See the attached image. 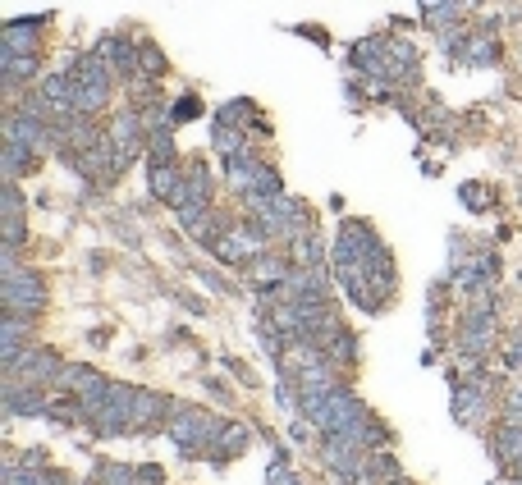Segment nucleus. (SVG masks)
<instances>
[{
    "label": "nucleus",
    "mask_w": 522,
    "mask_h": 485,
    "mask_svg": "<svg viewBox=\"0 0 522 485\" xmlns=\"http://www.w3.org/2000/svg\"><path fill=\"white\" fill-rule=\"evenodd\" d=\"M5 302H10V312H33L37 302H42V284H37V275H23L19 266L5 275Z\"/></svg>",
    "instance_id": "1"
},
{
    "label": "nucleus",
    "mask_w": 522,
    "mask_h": 485,
    "mask_svg": "<svg viewBox=\"0 0 522 485\" xmlns=\"http://www.w3.org/2000/svg\"><path fill=\"white\" fill-rule=\"evenodd\" d=\"M37 51V23H10L5 28V55H33Z\"/></svg>",
    "instance_id": "2"
},
{
    "label": "nucleus",
    "mask_w": 522,
    "mask_h": 485,
    "mask_svg": "<svg viewBox=\"0 0 522 485\" xmlns=\"http://www.w3.org/2000/svg\"><path fill=\"white\" fill-rule=\"evenodd\" d=\"M110 138H115V147H120V151L138 147V138H142L138 115H120V119H115V124H110Z\"/></svg>",
    "instance_id": "3"
},
{
    "label": "nucleus",
    "mask_w": 522,
    "mask_h": 485,
    "mask_svg": "<svg viewBox=\"0 0 522 485\" xmlns=\"http://www.w3.org/2000/svg\"><path fill=\"white\" fill-rule=\"evenodd\" d=\"M422 5H426V14H431L435 23H449V19H454V14H458V5H454V0H422Z\"/></svg>",
    "instance_id": "4"
},
{
    "label": "nucleus",
    "mask_w": 522,
    "mask_h": 485,
    "mask_svg": "<svg viewBox=\"0 0 522 485\" xmlns=\"http://www.w3.org/2000/svg\"><path fill=\"white\" fill-rule=\"evenodd\" d=\"M152 193H156V197L179 193V188H174V170H152Z\"/></svg>",
    "instance_id": "5"
},
{
    "label": "nucleus",
    "mask_w": 522,
    "mask_h": 485,
    "mask_svg": "<svg viewBox=\"0 0 522 485\" xmlns=\"http://www.w3.org/2000/svg\"><path fill=\"white\" fill-rule=\"evenodd\" d=\"M271 485H298V481L289 476V467H284V463H275L271 467Z\"/></svg>",
    "instance_id": "6"
}]
</instances>
